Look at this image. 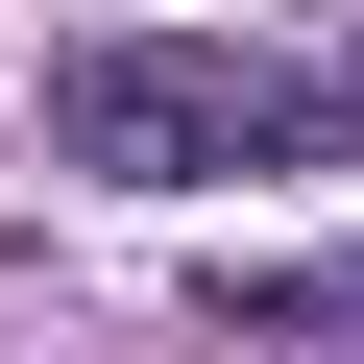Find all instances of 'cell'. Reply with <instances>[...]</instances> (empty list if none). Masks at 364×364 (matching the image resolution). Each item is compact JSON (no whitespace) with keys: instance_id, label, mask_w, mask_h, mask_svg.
Listing matches in <instances>:
<instances>
[{"instance_id":"obj_2","label":"cell","mask_w":364,"mask_h":364,"mask_svg":"<svg viewBox=\"0 0 364 364\" xmlns=\"http://www.w3.org/2000/svg\"><path fill=\"white\" fill-rule=\"evenodd\" d=\"M219 316H267V340H364V243H340V267H219Z\"/></svg>"},{"instance_id":"obj_1","label":"cell","mask_w":364,"mask_h":364,"mask_svg":"<svg viewBox=\"0 0 364 364\" xmlns=\"http://www.w3.org/2000/svg\"><path fill=\"white\" fill-rule=\"evenodd\" d=\"M49 146L97 195H243V170H316L364 146V73H243V49H73L49 73Z\"/></svg>"}]
</instances>
